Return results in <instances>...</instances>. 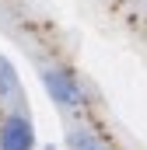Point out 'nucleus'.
<instances>
[{"instance_id":"obj_1","label":"nucleus","mask_w":147,"mask_h":150,"mask_svg":"<svg viewBox=\"0 0 147 150\" xmlns=\"http://www.w3.org/2000/svg\"><path fill=\"white\" fill-rule=\"evenodd\" d=\"M39 77H42V84H46L49 98H53L60 108H67V112H81V108L88 105V94L81 91V84L70 77V70H60V67H42V70H39Z\"/></svg>"},{"instance_id":"obj_2","label":"nucleus","mask_w":147,"mask_h":150,"mask_svg":"<svg viewBox=\"0 0 147 150\" xmlns=\"http://www.w3.org/2000/svg\"><path fill=\"white\" fill-rule=\"evenodd\" d=\"M35 126L25 112H7L0 119V150H32Z\"/></svg>"},{"instance_id":"obj_3","label":"nucleus","mask_w":147,"mask_h":150,"mask_svg":"<svg viewBox=\"0 0 147 150\" xmlns=\"http://www.w3.org/2000/svg\"><path fill=\"white\" fill-rule=\"evenodd\" d=\"M67 150H105V143L91 133V129H70L67 133Z\"/></svg>"},{"instance_id":"obj_4","label":"nucleus","mask_w":147,"mask_h":150,"mask_svg":"<svg viewBox=\"0 0 147 150\" xmlns=\"http://www.w3.org/2000/svg\"><path fill=\"white\" fill-rule=\"evenodd\" d=\"M0 94L4 98H14L18 94V77L11 70V63H4V59H0Z\"/></svg>"}]
</instances>
